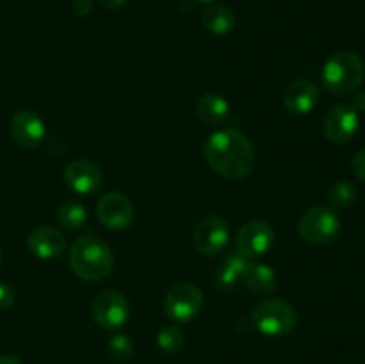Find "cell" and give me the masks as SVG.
Instances as JSON below:
<instances>
[{
  "label": "cell",
  "mask_w": 365,
  "mask_h": 364,
  "mask_svg": "<svg viewBox=\"0 0 365 364\" xmlns=\"http://www.w3.org/2000/svg\"><path fill=\"white\" fill-rule=\"evenodd\" d=\"M207 164L230 181L248 177L255 168V148L237 128H223L207 138L203 146Z\"/></svg>",
  "instance_id": "1"
},
{
  "label": "cell",
  "mask_w": 365,
  "mask_h": 364,
  "mask_svg": "<svg viewBox=\"0 0 365 364\" xmlns=\"http://www.w3.org/2000/svg\"><path fill=\"white\" fill-rule=\"evenodd\" d=\"M113 250L102 239L84 236L78 238L70 248V268L78 278L96 282L106 278L113 271Z\"/></svg>",
  "instance_id": "2"
},
{
  "label": "cell",
  "mask_w": 365,
  "mask_h": 364,
  "mask_svg": "<svg viewBox=\"0 0 365 364\" xmlns=\"http://www.w3.org/2000/svg\"><path fill=\"white\" fill-rule=\"evenodd\" d=\"M365 79V63L355 52H337L324 63L321 81L324 88L335 96L355 93Z\"/></svg>",
  "instance_id": "3"
},
{
  "label": "cell",
  "mask_w": 365,
  "mask_h": 364,
  "mask_svg": "<svg viewBox=\"0 0 365 364\" xmlns=\"http://www.w3.org/2000/svg\"><path fill=\"white\" fill-rule=\"evenodd\" d=\"M252 321L257 330L269 338L291 334L298 325V313L289 302L280 298H266L252 310Z\"/></svg>",
  "instance_id": "4"
},
{
  "label": "cell",
  "mask_w": 365,
  "mask_h": 364,
  "mask_svg": "<svg viewBox=\"0 0 365 364\" xmlns=\"http://www.w3.org/2000/svg\"><path fill=\"white\" fill-rule=\"evenodd\" d=\"M339 231H341V220L331 207H310L299 218V238L310 245H327L337 238Z\"/></svg>",
  "instance_id": "5"
},
{
  "label": "cell",
  "mask_w": 365,
  "mask_h": 364,
  "mask_svg": "<svg viewBox=\"0 0 365 364\" xmlns=\"http://www.w3.org/2000/svg\"><path fill=\"white\" fill-rule=\"evenodd\" d=\"M203 293L192 282H178L164 296V313L173 323H189L203 309Z\"/></svg>",
  "instance_id": "6"
},
{
  "label": "cell",
  "mask_w": 365,
  "mask_h": 364,
  "mask_svg": "<svg viewBox=\"0 0 365 364\" xmlns=\"http://www.w3.org/2000/svg\"><path fill=\"white\" fill-rule=\"evenodd\" d=\"M91 314L95 323L103 330H120L130 316V303L121 293L106 289L93 300Z\"/></svg>",
  "instance_id": "7"
},
{
  "label": "cell",
  "mask_w": 365,
  "mask_h": 364,
  "mask_svg": "<svg viewBox=\"0 0 365 364\" xmlns=\"http://www.w3.org/2000/svg\"><path fill=\"white\" fill-rule=\"evenodd\" d=\"M228 239H230L228 223L217 214H209V216L202 218L192 232L196 250L207 257L220 256L227 248Z\"/></svg>",
  "instance_id": "8"
},
{
  "label": "cell",
  "mask_w": 365,
  "mask_h": 364,
  "mask_svg": "<svg viewBox=\"0 0 365 364\" xmlns=\"http://www.w3.org/2000/svg\"><path fill=\"white\" fill-rule=\"evenodd\" d=\"M274 239H277L274 231L269 223L253 220L239 228L235 246H237V252L246 259H257V257L266 256L273 248Z\"/></svg>",
  "instance_id": "9"
},
{
  "label": "cell",
  "mask_w": 365,
  "mask_h": 364,
  "mask_svg": "<svg viewBox=\"0 0 365 364\" xmlns=\"http://www.w3.org/2000/svg\"><path fill=\"white\" fill-rule=\"evenodd\" d=\"M359 125V113L349 103H339L324 114L323 132L328 141L335 143V145H344L355 138Z\"/></svg>",
  "instance_id": "10"
},
{
  "label": "cell",
  "mask_w": 365,
  "mask_h": 364,
  "mask_svg": "<svg viewBox=\"0 0 365 364\" xmlns=\"http://www.w3.org/2000/svg\"><path fill=\"white\" fill-rule=\"evenodd\" d=\"M96 216L109 231H123L134 220V206L125 195L118 191L106 193L96 203Z\"/></svg>",
  "instance_id": "11"
},
{
  "label": "cell",
  "mask_w": 365,
  "mask_h": 364,
  "mask_svg": "<svg viewBox=\"0 0 365 364\" xmlns=\"http://www.w3.org/2000/svg\"><path fill=\"white\" fill-rule=\"evenodd\" d=\"M11 136L14 143L20 145L21 148H38L46 136L45 121L31 109L18 111L13 116L9 125Z\"/></svg>",
  "instance_id": "12"
},
{
  "label": "cell",
  "mask_w": 365,
  "mask_h": 364,
  "mask_svg": "<svg viewBox=\"0 0 365 364\" xmlns=\"http://www.w3.org/2000/svg\"><path fill=\"white\" fill-rule=\"evenodd\" d=\"M64 184L77 195H93L102 184V171L98 164L88 159L71 161L64 168Z\"/></svg>",
  "instance_id": "13"
},
{
  "label": "cell",
  "mask_w": 365,
  "mask_h": 364,
  "mask_svg": "<svg viewBox=\"0 0 365 364\" xmlns=\"http://www.w3.org/2000/svg\"><path fill=\"white\" fill-rule=\"evenodd\" d=\"M319 89L314 82L298 79L285 86L284 89V106L292 114H309L319 103Z\"/></svg>",
  "instance_id": "14"
},
{
  "label": "cell",
  "mask_w": 365,
  "mask_h": 364,
  "mask_svg": "<svg viewBox=\"0 0 365 364\" xmlns=\"http://www.w3.org/2000/svg\"><path fill=\"white\" fill-rule=\"evenodd\" d=\"M27 245L38 259L50 261L63 256L64 248H66V239H64L63 232L57 231L56 227L41 225L29 234Z\"/></svg>",
  "instance_id": "15"
},
{
  "label": "cell",
  "mask_w": 365,
  "mask_h": 364,
  "mask_svg": "<svg viewBox=\"0 0 365 364\" xmlns=\"http://www.w3.org/2000/svg\"><path fill=\"white\" fill-rule=\"evenodd\" d=\"M248 264L250 259H246L239 252L227 253L214 273V288L220 293L234 291L239 282L242 280V275H245Z\"/></svg>",
  "instance_id": "16"
},
{
  "label": "cell",
  "mask_w": 365,
  "mask_h": 364,
  "mask_svg": "<svg viewBox=\"0 0 365 364\" xmlns=\"http://www.w3.org/2000/svg\"><path fill=\"white\" fill-rule=\"evenodd\" d=\"M196 114L205 125H223L230 116V103L220 93H205L196 102Z\"/></svg>",
  "instance_id": "17"
},
{
  "label": "cell",
  "mask_w": 365,
  "mask_h": 364,
  "mask_svg": "<svg viewBox=\"0 0 365 364\" xmlns=\"http://www.w3.org/2000/svg\"><path fill=\"white\" fill-rule=\"evenodd\" d=\"M241 282L255 295H271L277 289V273L269 264L250 261Z\"/></svg>",
  "instance_id": "18"
},
{
  "label": "cell",
  "mask_w": 365,
  "mask_h": 364,
  "mask_svg": "<svg viewBox=\"0 0 365 364\" xmlns=\"http://www.w3.org/2000/svg\"><path fill=\"white\" fill-rule=\"evenodd\" d=\"M235 14L232 13L230 7L220 6V4H214V6L205 7L202 11V24L203 27L209 32L216 36H225L228 32L234 31L235 27Z\"/></svg>",
  "instance_id": "19"
},
{
  "label": "cell",
  "mask_w": 365,
  "mask_h": 364,
  "mask_svg": "<svg viewBox=\"0 0 365 364\" xmlns=\"http://www.w3.org/2000/svg\"><path fill=\"white\" fill-rule=\"evenodd\" d=\"M57 221L66 231H78L88 221V211L82 203L68 200V202L61 203L59 209H57Z\"/></svg>",
  "instance_id": "20"
},
{
  "label": "cell",
  "mask_w": 365,
  "mask_h": 364,
  "mask_svg": "<svg viewBox=\"0 0 365 364\" xmlns=\"http://www.w3.org/2000/svg\"><path fill=\"white\" fill-rule=\"evenodd\" d=\"M356 200V188L353 182L341 178L328 189V203L334 211H344Z\"/></svg>",
  "instance_id": "21"
},
{
  "label": "cell",
  "mask_w": 365,
  "mask_h": 364,
  "mask_svg": "<svg viewBox=\"0 0 365 364\" xmlns=\"http://www.w3.org/2000/svg\"><path fill=\"white\" fill-rule=\"evenodd\" d=\"M107 352L114 363H128L134 355V343L127 334H114L107 343Z\"/></svg>",
  "instance_id": "22"
},
{
  "label": "cell",
  "mask_w": 365,
  "mask_h": 364,
  "mask_svg": "<svg viewBox=\"0 0 365 364\" xmlns=\"http://www.w3.org/2000/svg\"><path fill=\"white\" fill-rule=\"evenodd\" d=\"M184 332H182V328L175 327V325H168V327L160 328V332L157 334V345L166 353L180 352L184 348Z\"/></svg>",
  "instance_id": "23"
},
{
  "label": "cell",
  "mask_w": 365,
  "mask_h": 364,
  "mask_svg": "<svg viewBox=\"0 0 365 364\" xmlns=\"http://www.w3.org/2000/svg\"><path fill=\"white\" fill-rule=\"evenodd\" d=\"M351 168L353 173L356 175V178L365 182V148L359 150V152L355 153V157H353L351 161Z\"/></svg>",
  "instance_id": "24"
},
{
  "label": "cell",
  "mask_w": 365,
  "mask_h": 364,
  "mask_svg": "<svg viewBox=\"0 0 365 364\" xmlns=\"http://www.w3.org/2000/svg\"><path fill=\"white\" fill-rule=\"evenodd\" d=\"M14 303V291L7 284L0 282V313L7 310Z\"/></svg>",
  "instance_id": "25"
},
{
  "label": "cell",
  "mask_w": 365,
  "mask_h": 364,
  "mask_svg": "<svg viewBox=\"0 0 365 364\" xmlns=\"http://www.w3.org/2000/svg\"><path fill=\"white\" fill-rule=\"evenodd\" d=\"M93 2L91 0H71V11H73L75 16L84 18L91 13Z\"/></svg>",
  "instance_id": "26"
},
{
  "label": "cell",
  "mask_w": 365,
  "mask_h": 364,
  "mask_svg": "<svg viewBox=\"0 0 365 364\" xmlns=\"http://www.w3.org/2000/svg\"><path fill=\"white\" fill-rule=\"evenodd\" d=\"M349 106H351L353 109H355L359 114L364 113V111H365V89H364V91L355 93V96H353V100H351V103H349Z\"/></svg>",
  "instance_id": "27"
},
{
  "label": "cell",
  "mask_w": 365,
  "mask_h": 364,
  "mask_svg": "<svg viewBox=\"0 0 365 364\" xmlns=\"http://www.w3.org/2000/svg\"><path fill=\"white\" fill-rule=\"evenodd\" d=\"M96 2L102 7H106V9H120V7H123L128 0H96Z\"/></svg>",
  "instance_id": "28"
},
{
  "label": "cell",
  "mask_w": 365,
  "mask_h": 364,
  "mask_svg": "<svg viewBox=\"0 0 365 364\" xmlns=\"http://www.w3.org/2000/svg\"><path fill=\"white\" fill-rule=\"evenodd\" d=\"M0 364H24V363L14 355H2L0 357Z\"/></svg>",
  "instance_id": "29"
},
{
  "label": "cell",
  "mask_w": 365,
  "mask_h": 364,
  "mask_svg": "<svg viewBox=\"0 0 365 364\" xmlns=\"http://www.w3.org/2000/svg\"><path fill=\"white\" fill-rule=\"evenodd\" d=\"M200 2H214V0H200Z\"/></svg>",
  "instance_id": "30"
},
{
  "label": "cell",
  "mask_w": 365,
  "mask_h": 364,
  "mask_svg": "<svg viewBox=\"0 0 365 364\" xmlns=\"http://www.w3.org/2000/svg\"><path fill=\"white\" fill-rule=\"evenodd\" d=\"M0 264H2V253H0Z\"/></svg>",
  "instance_id": "31"
}]
</instances>
